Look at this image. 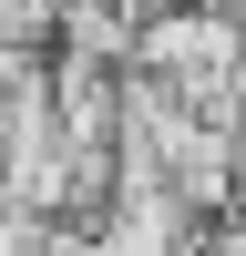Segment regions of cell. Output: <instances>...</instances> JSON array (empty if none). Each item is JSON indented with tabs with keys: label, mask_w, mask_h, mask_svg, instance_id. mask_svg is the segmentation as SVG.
I'll list each match as a JSON object with an SVG mask.
<instances>
[{
	"label": "cell",
	"mask_w": 246,
	"mask_h": 256,
	"mask_svg": "<svg viewBox=\"0 0 246 256\" xmlns=\"http://www.w3.org/2000/svg\"><path fill=\"white\" fill-rule=\"evenodd\" d=\"M20 256H102V246H92V226H31Z\"/></svg>",
	"instance_id": "2"
},
{
	"label": "cell",
	"mask_w": 246,
	"mask_h": 256,
	"mask_svg": "<svg viewBox=\"0 0 246 256\" xmlns=\"http://www.w3.org/2000/svg\"><path fill=\"white\" fill-rule=\"evenodd\" d=\"M195 236L205 226L184 216L154 174H113V205L92 216V246L102 256H195Z\"/></svg>",
	"instance_id": "1"
},
{
	"label": "cell",
	"mask_w": 246,
	"mask_h": 256,
	"mask_svg": "<svg viewBox=\"0 0 246 256\" xmlns=\"http://www.w3.org/2000/svg\"><path fill=\"white\" fill-rule=\"evenodd\" d=\"M236 195H246V113H236Z\"/></svg>",
	"instance_id": "3"
}]
</instances>
